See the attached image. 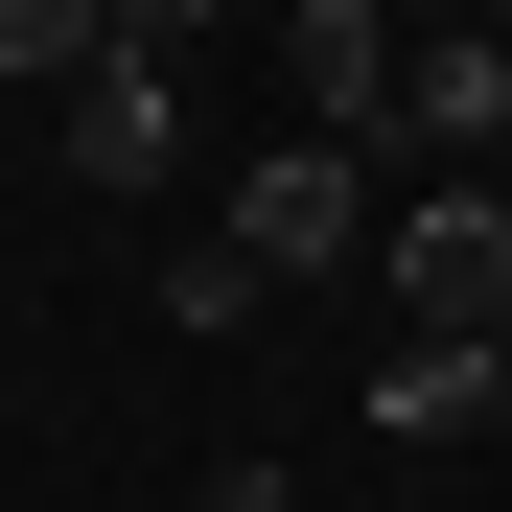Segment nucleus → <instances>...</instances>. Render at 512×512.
Masks as SVG:
<instances>
[{"label":"nucleus","mask_w":512,"mask_h":512,"mask_svg":"<svg viewBox=\"0 0 512 512\" xmlns=\"http://www.w3.org/2000/svg\"><path fill=\"white\" fill-rule=\"evenodd\" d=\"M489 419V350H443V326H396V373H373V443H466Z\"/></svg>","instance_id":"nucleus-6"},{"label":"nucleus","mask_w":512,"mask_h":512,"mask_svg":"<svg viewBox=\"0 0 512 512\" xmlns=\"http://www.w3.org/2000/svg\"><path fill=\"white\" fill-rule=\"evenodd\" d=\"M512 140V24H396V163H489Z\"/></svg>","instance_id":"nucleus-4"},{"label":"nucleus","mask_w":512,"mask_h":512,"mask_svg":"<svg viewBox=\"0 0 512 512\" xmlns=\"http://www.w3.org/2000/svg\"><path fill=\"white\" fill-rule=\"evenodd\" d=\"M210 233L256 256V280H350V256H373V140H280Z\"/></svg>","instance_id":"nucleus-2"},{"label":"nucleus","mask_w":512,"mask_h":512,"mask_svg":"<svg viewBox=\"0 0 512 512\" xmlns=\"http://www.w3.org/2000/svg\"><path fill=\"white\" fill-rule=\"evenodd\" d=\"M94 47H117V0H0V70H24V94H70Z\"/></svg>","instance_id":"nucleus-7"},{"label":"nucleus","mask_w":512,"mask_h":512,"mask_svg":"<svg viewBox=\"0 0 512 512\" xmlns=\"http://www.w3.org/2000/svg\"><path fill=\"white\" fill-rule=\"evenodd\" d=\"M210 24H233V0H117V47H163V70H187Z\"/></svg>","instance_id":"nucleus-9"},{"label":"nucleus","mask_w":512,"mask_h":512,"mask_svg":"<svg viewBox=\"0 0 512 512\" xmlns=\"http://www.w3.org/2000/svg\"><path fill=\"white\" fill-rule=\"evenodd\" d=\"M187 512H303V489H280V466H210V489H187Z\"/></svg>","instance_id":"nucleus-10"},{"label":"nucleus","mask_w":512,"mask_h":512,"mask_svg":"<svg viewBox=\"0 0 512 512\" xmlns=\"http://www.w3.org/2000/svg\"><path fill=\"white\" fill-rule=\"evenodd\" d=\"M303 47V140H396V0H280Z\"/></svg>","instance_id":"nucleus-5"},{"label":"nucleus","mask_w":512,"mask_h":512,"mask_svg":"<svg viewBox=\"0 0 512 512\" xmlns=\"http://www.w3.org/2000/svg\"><path fill=\"white\" fill-rule=\"evenodd\" d=\"M47 140H70V187H187V70H163V47H94L47 94Z\"/></svg>","instance_id":"nucleus-3"},{"label":"nucleus","mask_w":512,"mask_h":512,"mask_svg":"<svg viewBox=\"0 0 512 512\" xmlns=\"http://www.w3.org/2000/svg\"><path fill=\"white\" fill-rule=\"evenodd\" d=\"M256 303H280V280H256L233 233H187V256H163V326H187V350H210V326H256Z\"/></svg>","instance_id":"nucleus-8"},{"label":"nucleus","mask_w":512,"mask_h":512,"mask_svg":"<svg viewBox=\"0 0 512 512\" xmlns=\"http://www.w3.org/2000/svg\"><path fill=\"white\" fill-rule=\"evenodd\" d=\"M373 256H396V326H443V350L512 326V187H396Z\"/></svg>","instance_id":"nucleus-1"}]
</instances>
